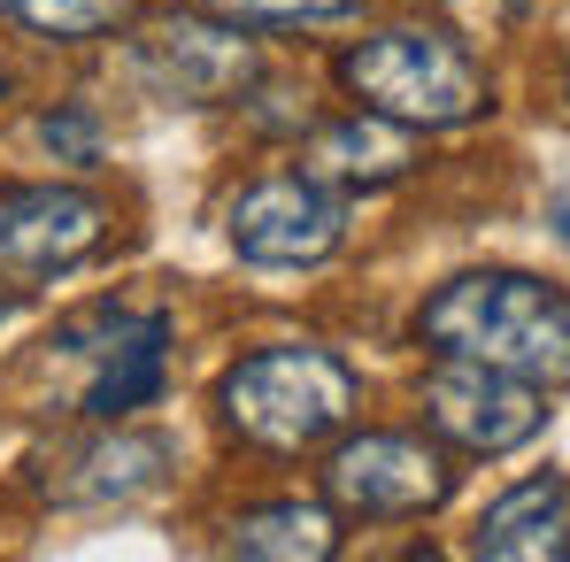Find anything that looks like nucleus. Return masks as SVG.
Listing matches in <instances>:
<instances>
[{"label": "nucleus", "instance_id": "nucleus-15", "mask_svg": "<svg viewBox=\"0 0 570 562\" xmlns=\"http://www.w3.org/2000/svg\"><path fill=\"white\" fill-rule=\"evenodd\" d=\"M216 16H232V23H340V16H355L363 0H208Z\"/></svg>", "mask_w": 570, "mask_h": 562}, {"label": "nucleus", "instance_id": "nucleus-3", "mask_svg": "<svg viewBox=\"0 0 570 562\" xmlns=\"http://www.w3.org/2000/svg\"><path fill=\"white\" fill-rule=\"evenodd\" d=\"M340 86L409 131H455L493 108V78L478 70V55L432 23H385L355 39L340 55Z\"/></svg>", "mask_w": 570, "mask_h": 562}, {"label": "nucleus", "instance_id": "nucleus-4", "mask_svg": "<svg viewBox=\"0 0 570 562\" xmlns=\"http://www.w3.org/2000/svg\"><path fill=\"white\" fill-rule=\"evenodd\" d=\"M55 371H70V408L94 424H124L147 408L170 371V324L155 308H86L47 339Z\"/></svg>", "mask_w": 570, "mask_h": 562}, {"label": "nucleus", "instance_id": "nucleus-11", "mask_svg": "<svg viewBox=\"0 0 570 562\" xmlns=\"http://www.w3.org/2000/svg\"><path fill=\"white\" fill-rule=\"evenodd\" d=\"M471 555L485 562H548L570 555V477L540 470L524 485H509L471 532Z\"/></svg>", "mask_w": 570, "mask_h": 562}, {"label": "nucleus", "instance_id": "nucleus-16", "mask_svg": "<svg viewBox=\"0 0 570 562\" xmlns=\"http://www.w3.org/2000/svg\"><path fill=\"white\" fill-rule=\"evenodd\" d=\"M39 147L55 155V162H100V124L86 116V108H47L39 116Z\"/></svg>", "mask_w": 570, "mask_h": 562}, {"label": "nucleus", "instance_id": "nucleus-10", "mask_svg": "<svg viewBox=\"0 0 570 562\" xmlns=\"http://www.w3.org/2000/svg\"><path fill=\"white\" fill-rule=\"evenodd\" d=\"M301 170H308V178H324V186H363V193L393 186V178H409V170H416V131H409V124H393V116H379V108L340 116V124L308 131Z\"/></svg>", "mask_w": 570, "mask_h": 562}, {"label": "nucleus", "instance_id": "nucleus-7", "mask_svg": "<svg viewBox=\"0 0 570 562\" xmlns=\"http://www.w3.org/2000/svg\"><path fill=\"white\" fill-rule=\"evenodd\" d=\"M424 416L463 455H517L548 424V385L493 371V363H471V355H440L424 371Z\"/></svg>", "mask_w": 570, "mask_h": 562}, {"label": "nucleus", "instance_id": "nucleus-2", "mask_svg": "<svg viewBox=\"0 0 570 562\" xmlns=\"http://www.w3.org/2000/svg\"><path fill=\"white\" fill-rule=\"evenodd\" d=\"M355 371L332 355V347H308V339H278V347H255L239 355L232 371L216 377V416L232 440L247 447H271V455H301L316 440H332L347 416H355Z\"/></svg>", "mask_w": 570, "mask_h": 562}, {"label": "nucleus", "instance_id": "nucleus-6", "mask_svg": "<svg viewBox=\"0 0 570 562\" xmlns=\"http://www.w3.org/2000/svg\"><path fill=\"white\" fill-rule=\"evenodd\" d=\"M224 239L255 270H316V263L340 255L347 216H340V200H332L324 178L271 170V178H255V186H239L224 200Z\"/></svg>", "mask_w": 570, "mask_h": 562}, {"label": "nucleus", "instance_id": "nucleus-13", "mask_svg": "<svg viewBox=\"0 0 570 562\" xmlns=\"http://www.w3.org/2000/svg\"><path fill=\"white\" fill-rule=\"evenodd\" d=\"M232 555L324 562V555H340V516H332L324 501H271V509H247V516H232Z\"/></svg>", "mask_w": 570, "mask_h": 562}, {"label": "nucleus", "instance_id": "nucleus-5", "mask_svg": "<svg viewBox=\"0 0 570 562\" xmlns=\"http://www.w3.org/2000/svg\"><path fill=\"white\" fill-rule=\"evenodd\" d=\"M100 247H108V200H94L86 186H8L0 193V308L94 263Z\"/></svg>", "mask_w": 570, "mask_h": 562}, {"label": "nucleus", "instance_id": "nucleus-9", "mask_svg": "<svg viewBox=\"0 0 570 562\" xmlns=\"http://www.w3.org/2000/svg\"><path fill=\"white\" fill-rule=\"evenodd\" d=\"M139 78L163 100H186V108H216V100H239L263 78V55L247 39V23L232 16H163L147 23L139 39Z\"/></svg>", "mask_w": 570, "mask_h": 562}, {"label": "nucleus", "instance_id": "nucleus-1", "mask_svg": "<svg viewBox=\"0 0 570 562\" xmlns=\"http://www.w3.org/2000/svg\"><path fill=\"white\" fill-rule=\"evenodd\" d=\"M416 347L471 355L532 385H570V293L532 270H463L416 308Z\"/></svg>", "mask_w": 570, "mask_h": 562}, {"label": "nucleus", "instance_id": "nucleus-14", "mask_svg": "<svg viewBox=\"0 0 570 562\" xmlns=\"http://www.w3.org/2000/svg\"><path fill=\"white\" fill-rule=\"evenodd\" d=\"M139 16V0H0V23H23L31 39H100L124 31Z\"/></svg>", "mask_w": 570, "mask_h": 562}, {"label": "nucleus", "instance_id": "nucleus-12", "mask_svg": "<svg viewBox=\"0 0 570 562\" xmlns=\"http://www.w3.org/2000/svg\"><path fill=\"white\" fill-rule=\"evenodd\" d=\"M170 463V447L155 432H116V440H94L70 455V477H55V501H131L147 493Z\"/></svg>", "mask_w": 570, "mask_h": 562}, {"label": "nucleus", "instance_id": "nucleus-8", "mask_svg": "<svg viewBox=\"0 0 570 562\" xmlns=\"http://www.w3.org/2000/svg\"><path fill=\"white\" fill-rule=\"evenodd\" d=\"M324 493H332V509L379 516V524H393V516H432L455 493V463H448V447H432L416 432H363V440H340L332 447Z\"/></svg>", "mask_w": 570, "mask_h": 562}]
</instances>
